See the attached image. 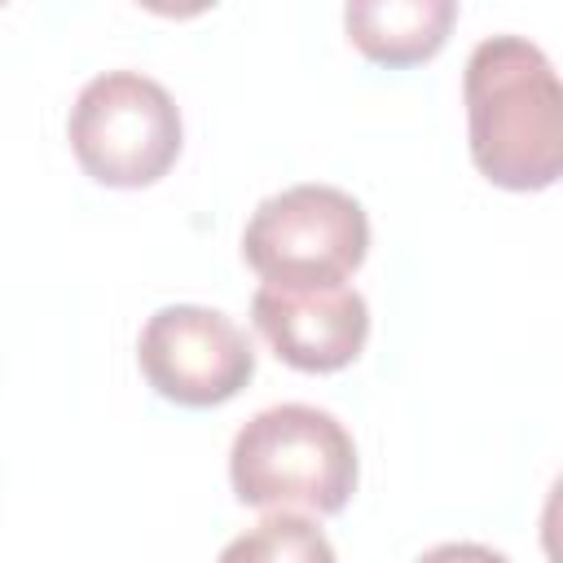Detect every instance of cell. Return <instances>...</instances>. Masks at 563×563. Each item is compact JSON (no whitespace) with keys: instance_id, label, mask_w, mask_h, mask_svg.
<instances>
[{"instance_id":"obj_1","label":"cell","mask_w":563,"mask_h":563,"mask_svg":"<svg viewBox=\"0 0 563 563\" xmlns=\"http://www.w3.org/2000/svg\"><path fill=\"white\" fill-rule=\"evenodd\" d=\"M466 150L475 172L510 194H541L563 172V88L528 35H484L462 70Z\"/></svg>"},{"instance_id":"obj_2","label":"cell","mask_w":563,"mask_h":563,"mask_svg":"<svg viewBox=\"0 0 563 563\" xmlns=\"http://www.w3.org/2000/svg\"><path fill=\"white\" fill-rule=\"evenodd\" d=\"M361 479L352 431L317 405H268L229 449V484L255 510L339 515Z\"/></svg>"},{"instance_id":"obj_3","label":"cell","mask_w":563,"mask_h":563,"mask_svg":"<svg viewBox=\"0 0 563 563\" xmlns=\"http://www.w3.org/2000/svg\"><path fill=\"white\" fill-rule=\"evenodd\" d=\"M66 141L84 176L106 189H150L158 185L185 145V123L176 97L141 70L92 75L70 114Z\"/></svg>"},{"instance_id":"obj_4","label":"cell","mask_w":563,"mask_h":563,"mask_svg":"<svg viewBox=\"0 0 563 563\" xmlns=\"http://www.w3.org/2000/svg\"><path fill=\"white\" fill-rule=\"evenodd\" d=\"M369 255V216L339 185H290L268 194L246 229L242 260L264 286H343Z\"/></svg>"},{"instance_id":"obj_5","label":"cell","mask_w":563,"mask_h":563,"mask_svg":"<svg viewBox=\"0 0 563 563\" xmlns=\"http://www.w3.org/2000/svg\"><path fill=\"white\" fill-rule=\"evenodd\" d=\"M136 365L163 400L180 409H216L255 378V347L229 312L167 303L141 325Z\"/></svg>"},{"instance_id":"obj_6","label":"cell","mask_w":563,"mask_h":563,"mask_svg":"<svg viewBox=\"0 0 563 563\" xmlns=\"http://www.w3.org/2000/svg\"><path fill=\"white\" fill-rule=\"evenodd\" d=\"M255 334L299 374L347 369L369 339V303L356 286H260L251 295Z\"/></svg>"},{"instance_id":"obj_7","label":"cell","mask_w":563,"mask_h":563,"mask_svg":"<svg viewBox=\"0 0 563 563\" xmlns=\"http://www.w3.org/2000/svg\"><path fill=\"white\" fill-rule=\"evenodd\" d=\"M457 22L453 0H356L343 9L352 48L378 66L431 62Z\"/></svg>"},{"instance_id":"obj_8","label":"cell","mask_w":563,"mask_h":563,"mask_svg":"<svg viewBox=\"0 0 563 563\" xmlns=\"http://www.w3.org/2000/svg\"><path fill=\"white\" fill-rule=\"evenodd\" d=\"M216 563H339V554L312 519L273 510L255 528L238 532Z\"/></svg>"},{"instance_id":"obj_9","label":"cell","mask_w":563,"mask_h":563,"mask_svg":"<svg viewBox=\"0 0 563 563\" xmlns=\"http://www.w3.org/2000/svg\"><path fill=\"white\" fill-rule=\"evenodd\" d=\"M413 563H510V559L493 545H479V541H444V545L422 550Z\"/></svg>"}]
</instances>
